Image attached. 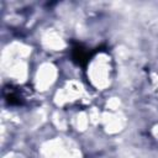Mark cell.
Listing matches in <instances>:
<instances>
[{
  "instance_id": "7a4b0ae2",
  "label": "cell",
  "mask_w": 158,
  "mask_h": 158,
  "mask_svg": "<svg viewBox=\"0 0 158 158\" xmlns=\"http://www.w3.org/2000/svg\"><path fill=\"white\" fill-rule=\"evenodd\" d=\"M4 94H5V98H6V101L10 105H20L22 102V98H21L19 90H16V89H12V88L5 89Z\"/></svg>"
},
{
  "instance_id": "6da1fadb",
  "label": "cell",
  "mask_w": 158,
  "mask_h": 158,
  "mask_svg": "<svg viewBox=\"0 0 158 158\" xmlns=\"http://www.w3.org/2000/svg\"><path fill=\"white\" fill-rule=\"evenodd\" d=\"M90 57H91V53L86 48H84L80 43H75L73 46V48H72V58L79 65H85Z\"/></svg>"
}]
</instances>
